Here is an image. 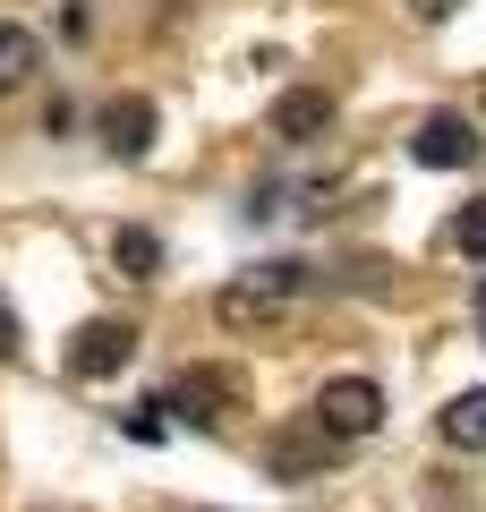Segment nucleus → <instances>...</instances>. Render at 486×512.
<instances>
[{
  "mask_svg": "<svg viewBox=\"0 0 486 512\" xmlns=\"http://www.w3.org/2000/svg\"><path fill=\"white\" fill-rule=\"evenodd\" d=\"M410 154H418V163H427V171H469V163H478L486 146H478V128H469L461 111H435V120H418Z\"/></svg>",
  "mask_w": 486,
  "mask_h": 512,
  "instance_id": "20e7f679",
  "label": "nucleus"
},
{
  "mask_svg": "<svg viewBox=\"0 0 486 512\" xmlns=\"http://www.w3.org/2000/svg\"><path fill=\"white\" fill-rule=\"evenodd\" d=\"M18 350H26L18 342V316H9V299H0V359H18Z\"/></svg>",
  "mask_w": 486,
  "mask_h": 512,
  "instance_id": "f8f14e48",
  "label": "nucleus"
},
{
  "mask_svg": "<svg viewBox=\"0 0 486 512\" xmlns=\"http://www.w3.org/2000/svg\"><path fill=\"white\" fill-rule=\"evenodd\" d=\"M324 128H333V94L324 86H299V94L273 103V137H282V146H316Z\"/></svg>",
  "mask_w": 486,
  "mask_h": 512,
  "instance_id": "39448f33",
  "label": "nucleus"
},
{
  "mask_svg": "<svg viewBox=\"0 0 486 512\" xmlns=\"http://www.w3.org/2000/svg\"><path fill=\"white\" fill-rule=\"evenodd\" d=\"M111 265H120L128 282H154L162 274V239L145 231V222H120V231H111Z\"/></svg>",
  "mask_w": 486,
  "mask_h": 512,
  "instance_id": "0eeeda50",
  "label": "nucleus"
},
{
  "mask_svg": "<svg viewBox=\"0 0 486 512\" xmlns=\"http://www.w3.org/2000/svg\"><path fill=\"white\" fill-rule=\"evenodd\" d=\"M452 248H461V256H486V197L461 205V222H452Z\"/></svg>",
  "mask_w": 486,
  "mask_h": 512,
  "instance_id": "9b49d317",
  "label": "nucleus"
},
{
  "mask_svg": "<svg viewBox=\"0 0 486 512\" xmlns=\"http://www.w3.org/2000/svg\"><path fill=\"white\" fill-rule=\"evenodd\" d=\"M154 402H162L171 427H222V410L239 402V376H222V367H180Z\"/></svg>",
  "mask_w": 486,
  "mask_h": 512,
  "instance_id": "f257e3e1",
  "label": "nucleus"
},
{
  "mask_svg": "<svg viewBox=\"0 0 486 512\" xmlns=\"http://www.w3.org/2000/svg\"><path fill=\"white\" fill-rule=\"evenodd\" d=\"M444 444L486 453V384H469V393H452V402H444Z\"/></svg>",
  "mask_w": 486,
  "mask_h": 512,
  "instance_id": "6e6552de",
  "label": "nucleus"
},
{
  "mask_svg": "<svg viewBox=\"0 0 486 512\" xmlns=\"http://www.w3.org/2000/svg\"><path fill=\"white\" fill-rule=\"evenodd\" d=\"M478 325H486V282H478Z\"/></svg>",
  "mask_w": 486,
  "mask_h": 512,
  "instance_id": "4468645a",
  "label": "nucleus"
},
{
  "mask_svg": "<svg viewBox=\"0 0 486 512\" xmlns=\"http://www.w3.org/2000/svg\"><path fill=\"white\" fill-rule=\"evenodd\" d=\"M128 359H137V325H111V316H94V325H77V342H69V376H86V384L120 376Z\"/></svg>",
  "mask_w": 486,
  "mask_h": 512,
  "instance_id": "7ed1b4c3",
  "label": "nucleus"
},
{
  "mask_svg": "<svg viewBox=\"0 0 486 512\" xmlns=\"http://www.w3.org/2000/svg\"><path fill=\"white\" fill-rule=\"evenodd\" d=\"M452 9H461V0H410V18H427V26H435V18H452Z\"/></svg>",
  "mask_w": 486,
  "mask_h": 512,
  "instance_id": "ddd939ff",
  "label": "nucleus"
},
{
  "mask_svg": "<svg viewBox=\"0 0 486 512\" xmlns=\"http://www.w3.org/2000/svg\"><path fill=\"white\" fill-rule=\"evenodd\" d=\"M273 299H282V291H265V282H231V291L214 299V316L231 333H248V325H265V316H273Z\"/></svg>",
  "mask_w": 486,
  "mask_h": 512,
  "instance_id": "1a4fd4ad",
  "label": "nucleus"
},
{
  "mask_svg": "<svg viewBox=\"0 0 486 512\" xmlns=\"http://www.w3.org/2000/svg\"><path fill=\"white\" fill-rule=\"evenodd\" d=\"M376 419H384V393L367 376H333L316 393V436H342V444H359V436H376Z\"/></svg>",
  "mask_w": 486,
  "mask_h": 512,
  "instance_id": "f03ea898",
  "label": "nucleus"
},
{
  "mask_svg": "<svg viewBox=\"0 0 486 512\" xmlns=\"http://www.w3.org/2000/svg\"><path fill=\"white\" fill-rule=\"evenodd\" d=\"M103 146L120 154V163H145V146H154V103H145V94L103 103Z\"/></svg>",
  "mask_w": 486,
  "mask_h": 512,
  "instance_id": "423d86ee",
  "label": "nucleus"
},
{
  "mask_svg": "<svg viewBox=\"0 0 486 512\" xmlns=\"http://www.w3.org/2000/svg\"><path fill=\"white\" fill-rule=\"evenodd\" d=\"M35 69H43V43H35V26H0V86H26Z\"/></svg>",
  "mask_w": 486,
  "mask_h": 512,
  "instance_id": "9d476101",
  "label": "nucleus"
}]
</instances>
